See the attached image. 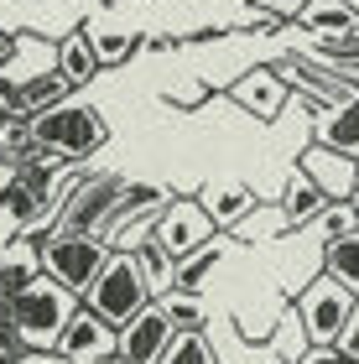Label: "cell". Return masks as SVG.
I'll return each instance as SVG.
<instances>
[{
  "instance_id": "12",
  "label": "cell",
  "mask_w": 359,
  "mask_h": 364,
  "mask_svg": "<svg viewBox=\"0 0 359 364\" xmlns=\"http://www.w3.org/2000/svg\"><path fill=\"white\" fill-rule=\"evenodd\" d=\"M297 167L313 177L328 198H344V203H349V188H354V177H359V161H349V156H338V151H328V146L313 141V146L302 151Z\"/></svg>"
},
{
  "instance_id": "32",
  "label": "cell",
  "mask_w": 359,
  "mask_h": 364,
  "mask_svg": "<svg viewBox=\"0 0 359 364\" xmlns=\"http://www.w3.org/2000/svg\"><path fill=\"white\" fill-rule=\"evenodd\" d=\"M198 94H203V89H198V84H183V89H177V94H172V99H177V105H198Z\"/></svg>"
},
{
  "instance_id": "24",
  "label": "cell",
  "mask_w": 359,
  "mask_h": 364,
  "mask_svg": "<svg viewBox=\"0 0 359 364\" xmlns=\"http://www.w3.org/2000/svg\"><path fill=\"white\" fill-rule=\"evenodd\" d=\"M161 364H219V354L208 343V333H177L172 349L161 354Z\"/></svg>"
},
{
  "instance_id": "15",
  "label": "cell",
  "mask_w": 359,
  "mask_h": 364,
  "mask_svg": "<svg viewBox=\"0 0 359 364\" xmlns=\"http://www.w3.org/2000/svg\"><path fill=\"white\" fill-rule=\"evenodd\" d=\"M198 203H203V213L219 229H235V224H245L260 208V198H255V188H245V182H208Z\"/></svg>"
},
{
  "instance_id": "18",
  "label": "cell",
  "mask_w": 359,
  "mask_h": 364,
  "mask_svg": "<svg viewBox=\"0 0 359 364\" xmlns=\"http://www.w3.org/2000/svg\"><path fill=\"white\" fill-rule=\"evenodd\" d=\"M136 260H141V276H146V287H151V302H161L167 291H177V260L161 250L156 240H146L141 250H136Z\"/></svg>"
},
{
  "instance_id": "4",
  "label": "cell",
  "mask_w": 359,
  "mask_h": 364,
  "mask_svg": "<svg viewBox=\"0 0 359 364\" xmlns=\"http://www.w3.org/2000/svg\"><path fill=\"white\" fill-rule=\"evenodd\" d=\"M84 302L100 312L109 328H125L130 318H141V312L151 307V287H146V276H141V260L115 250V255H109V266L100 271V281L89 287Z\"/></svg>"
},
{
  "instance_id": "33",
  "label": "cell",
  "mask_w": 359,
  "mask_h": 364,
  "mask_svg": "<svg viewBox=\"0 0 359 364\" xmlns=\"http://www.w3.org/2000/svg\"><path fill=\"white\" fill-rule=\"evenodd\" d=\"M349 213L359 219V177H354V188H349Z\"/></svg>"
},
{
  "instance_id": "28",
  "label": "cell",
  "mask_w": 359,
  "mask_h": 364,
  "mask_svg": "<svg viewBox=\"0 0 359 364\" xmlns=\"http://www.w3.org/2000/svg\"><path fill=\"white\" fill-rule=\"evenodd\" d=\"M255 11H266L271 21H286V16H302V6L307 0H250Z\"/></svg>"
},
{
  "instance_id": "31",
  "label": "cell",
  "mask_w": 359,
  "mask_h": 364,
  "mask_svg": "<svg viewBox=\"0 0 359 364\" xmlns=\"http://www.w3.org/2000/svg\"><path fill=\"white\" fill-rule=\"evenodd\" d=\"M11 63H16V31L0 26V68H11Z\"/></svg>"
},
{
  "instance_id": "7",
  "label": "cell",
  "mask_w": 359,
  "mask_h": 364,
  "mask_svg": "<svg viewBox=\"0 0 359 364\" xmlns=\"http://www.w3.org/2000/svg\"><path fill=\"white\" fill-rule=\"evenodd\" d=\"M151 240H156L172 260H183V255H193V250H203V245H214V240H219V224L203 213L198 198H172V203L161 208Z\"/></svg>"
},
{
  "instance_id": "5",
  "label": "cell",
  "mask_w": 359,
  "mask_h": 364,
  "mask_svg": "<svg viewBox=\"0 0 359 364\" xmlns=\"http://www.w3.org/2000/svg\"><path fill=\"white\" fill-rule=\"evenodd\" d=\"M291 307H297V318L307 328V343H338L344 328H349V318H354V307H359V296L344 287V281H333L328 271H323L318 281L302 287V296Z\"/></svg>"
},
{
  "instance_id": "21",
  "label": "cell",
  "mask_w": 359,
  "mask_h": 364,
  "mask_svg": "<svg viewBox=\"0 0 359 364\" xmlns=\"http://www.w3.org/2000/svg\"><path fill=\"white\" fill-rule=\"evenodd\" d=\"M161 312L172 318L177 333H203V323H208L203 302H198V296H188V291H167V296H161Z\"/></svg>"
},
{
  "instance_id": "19",
  "label": "cell",
  "mask_w": 359,
  "mask_h": 364,
  "mask_svg": "<svg viewBox=\"0 0 359 364\" xmlns=\"http://www.w3.org/2000/svg\"><path fill=\"white\" fill-rule=\"evenodd\" d=\"M219 250H224V245L214 240V245H203V250H193V255H183V260H177V291L198 296V291L208 287V276L219 271Z\"/></svg>"
},
{
  "instance_id": "13",
  "label": "cell",
  "mask_w": 359,
  "mask_h": 364,
  "mask_svg": "<svg viewBox=\"0 0 359 364\" xmlns=\"http://www.w3.org/2000/svg\"><path fill=\"white\" fill-rule=\"evenodd\" d=\"M313 136H318V146H328V151L359 161V94L344 99V105H328V109H323L318 125H313Z\"/></svg>"
},
{
  "instance_id": "20",
  "label": "cell",
  "mask_w": 359,
  "mask_h": 364,
  "mask_svg": "<svg viewBox=\"0 0 359 364\" xmlns=\"http://www.w3.org/2000/svg\"><path fill=\"white\" fill-rule=\"evenodd\" d=\"M323 271H328L333 281H344V287L359 296V229L344 240H333L328 250H323Z\"/></svg>"
},
{
  "instance_id": "35",
  "label": "cell",
  "mask_w": 359,
  "mask_h": 364,
  "mask_svg": "<svg viewBox=\"0 0 359 364\" xmlns=\"http://www.w3.org/2000/svg\"><path fill=\"white\" fill-rule=\"evenodd\" d=\"M0 120H6V109H0Z\"/></svg>"
},
{
  "instance_id": "27",
  "label": "cell",
  "mask_w": 359,
  "mask_h": 364,
  "mask_svg": "<svg viewBox=\"0 0 359 364\" xmlns=\"http://www.w3.org/2000/svg\"><path fill=\"white\" fill-rule=\"evenodd\" d=\"M297 364H354V359L338 349V343H313V349H307Z\"/></svg>"
},
{
  "instance_id": "1",
  "label": "cell",
  "mask_w": 359,
  "mask_h": 364,
  "mask_svg": "<svg viewBox=\"0 0 359 364\" xmlns=\"http://www.w3.org/2000/svg\"><path fill=\"white\" fill-rule=\"evenodd\" d=\"M73 307H78V296L63 291L53 276H42L37 287H26V291L11 302L16 338H21L31 354H53L58 338H63V328H68V318H73Z\"/></svg>"
},
{
  "instance_id": "17",
  "label": "cell",
  "mask_w": 359,
  "mask_h": 364,
  "mask_svg": "<svg viewBox=\"0 0 359 364\" xmlns=\"http://www.w3.org/2000/svg\"><path fill=\"white\" fill-rule=\"evenodd\" d=\"M297 21L313 31L318 42H344V37L359 31V11L349 6V0H307Z\"/></svg>"
},
{
  "instance_id": "23",
  "label": "cell",
  "mask_w": 359,
  "mask_h": 364,
  "mask_svg": "<svg viewBox=\"0 0 359 364\" xmlns=\"http://www.w3.org/2000/svg\"><path fill=\"white\" fill-rule=\"evenodd\" d=\"M313 343H307V328H302V318H297V307L286 312L282 323H276V333H271V354H282L286 364H297Z\"/></svg>"
},
{
  "instance_id": "10",
  "label": "cell",
  "mask_w": 359,
  "mask_h": 364,
  "mask_svg": "<svg viewBox=\"0 0 359 364\" xmlns=\"http://www.w3.org/2000/svg\"><path fill=\"white\" fill-rule=\"evenodd\" d=\"M47 271H42V240L31 235H16L11 245H0V296L16 302L26 287H37Z\"/></svg>"
},
{
  "instance_id": "30",
  "label": "cell",
  "mask_w": 359,
  "mask_h": 364,
  "mask_svg": "<svg viewBox=\"0 0 359 364\" xmlns=\"http://www.w3.org/2000/svg\"><path fill=\"white\" fill-rule=\"evenodd\" d=\"M338 349L359 364V307H354V318H349V328H344V338H338Z\"/></svg>"
},
{
  "instance_id": "29",
  "label": "cell",
  "mask_w": 359,
  "mask_h": 364,
  "mask_svg": "<svg viewBox=\"0 0 359 364\" xmlns=\"http://www.w3.org/2000/svg\"><path fill=\"white\" fill-rule=\"evenodd\" d=\"M16 343H21V338H16V323H11V302L0 296V349H16ZM21 349H26V343H21Z\"/></svg>"
},
{
  "instance_id": "11",
  "label": "cell",
  "mask_w": 359,
  "mask_h": 364,
  "mask_svg": "<svg viewBox=\"0 0 359 364\" xmlns=\"http://www.w3.org/2000/svg\"><path fill=\"white\" fill-rule=\"evenodd\" d=\"M230 99H235L245 114H255V120H276V114L286 109L291 89L282 84V73H276V68H250L245 78H235Z\"/></svg>"
},
{
  "instance_id": "16",
  "label": "cell",
  "mask_w": 359,
  "mask_h": 364,
  "mask_svg": "<svg viewBox=\"0 0 359 364\" xmlns=\"http://www.w3.org/2000/svg\"><path fill=\"white\" fill-rule=\"evenodd\" d=\"M328 203H333V198L323 193L302 167H291V172H286V193H282V224H286V229L323 219V208H328Z\"/></svg>"
},
{
  "instance_id": "14",
  "label": "cell",
  "mask_w": 359,
  "mask_h": 364,
  "mask_svg": "<svg viewBox=\"0 0 359 364\" xmlns=\"http://www.w3.org/2000/svg\"><path fill=\"white\" fill-rule=\"evenodd\" d=\"M53 68L68 89H84L89 78L100 73V53H94V42H89V26H73L68 37L53 47Z\"/></svg>"
},
{
  "instance_id": "25",
  "label": "cell",
  "mask_w": 359,
  "mask_h": 364,
  "mask_svg": "<svg viewBox=\"0 0 359 364\" xmlns=\"http://www.w3.org/2000/svg\"><path fill=\"white\" fill-rule=\"evenodd\" d=\"M89 42H94V53H100V68H105V63H125L130 53H136V42H141V37H130V31L89 26Z\"/></svg>"
},
{
  "instance_id": "9",
  "label": "cell",
  "mask_w": 359,
  "mask_h": 364,
  "mask_svg": "<svg viewBox=\"0 0 359 364\" xmlns=\"http://www.w3.org/2000/svg\"><path fill=\"white\" fill-rule=\"evenodd\" d=\"M172 338H177L172 318L161 312V302H151L141 318H130L120 328V354H115V364H161V354L172 349Z\"/></svg>"
},
{
  "instance_id": "22",
  "label": "cell",
  "mask_w": 359,
  "mask_h": 364,
  "mask_svg": "<svg viewBox=\"0 0 359 364\" xmlns=\"http://www.w3.org/2000/svg\"><path fill=\"white\" fill-rule=\"evenodd\" d=\"M0 203H6V213H11L16 224H21V235H31V219L42 213V198L31 193V188H21L16 177H6V182H0Z\"/></svg>"
},
{
  "instance_id": "6",
  "label": "cell",
  "mask_w": 359,
  "mask_h": 364,
  "mask_svg": "<svg viewBox=\"0 0 359 364\" xmlns=\"http://www.w3.org/2000/svg\"><path fill=\"white\" fill-rule=\"evenodd\" d=\"M125 177L115 172H89L78 177V188L58 203V229H73V235H105L109 219H115Z\"/></svg>"
},
{
  "instance_id": "3",
  "label": "cell",
  "mask_w": 359,
  "mask_h": 364,
  "mask_svg": "<svg viewBox=\"0 0 359 364\" xmlns=\"http://www.w3.org/2000/svg\"><path fill=\"white\" fill-rule=\"evenodd\" d=\"M31 136H37L42 151H53V156H63V161H84V156H94V151L109 141V130H105V120H100L89 105L63 99L58 109H47V114L31 120Z\"/></svg>"
},
{
  "instance_id": "2",
  "label": "cell",
  "mask_w": 359,
  "mask_h": 364,
  "mask_svg": "<svg viewBox=\"0 0 359 364\" xmlns=\"http://www.w3.org/2000/svg\"><path fill=\"white\" fill-rule=\"evenodd\" d=\"M109 245L100 235H73V229H53L42 240V271L58 281L63 291H73L78 302L89 296V287L100 281V271L109 266Z\"/></svg>"
},
{
  "instance_id": "26",
  "label": "cell",
  "mask_w": 359,
  "mask_h": 364,
  "mask_svg": "<svg viewBox=\"0 0 359 364\" xmlns=\"http://www.w3.org/2000/svg\"><path fill=\"white\" fill-rule=\"evenodd\" d=\"M354 229H359V219L349 213V203H328V208H323V235H328V245L354 235Z\"/></svg>"
},
{
  "instance_id": "34",
  "label": "cell",
  "mask_w": 359,
  "mask_h": 364,
  "mask_svg": "<svg viewBox=\"0 0 359 364\" xmlns=\"http://www.w3.org/2000/svg\"><path fill=\"white\" fill-rule=\"evenodd\" d=\"M109 6H136V0H109Z\"/></svg>"
},
{
  "instance_id": "8",
  "label": "cell",
  "mask_w": 359,
  "mask_h": 364,
  "mask_svg": "<svg viewBox=\"0 0 359 364\" xmlns=\"http://www.w3.org/2000/svg\"><path fill=\"white\" fill-rule=\"evenodd\" d=\"M53 354L78 359V364H115V354H120V328H109L89 302H78Z\"/></svg>"
}]
</instances>
